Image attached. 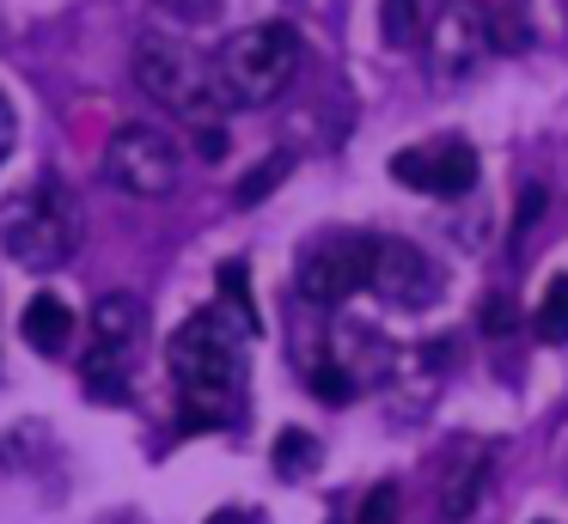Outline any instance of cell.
I'll return each instance as SVG.
<instances>
[{"instance_id":"obj_9","label":"cell","mask_w":568,"mask_h":524,"mask_svg":"<svg viewBox=\"0 0 568 524\" xmlns=\"http://www.w3.org/2000/svg\"><path fill=\"white\" fill-rule=\"evenodd\" d=\"M392 177L404 189H422V195H465L477 183V146L458 141V134H440V141H422V146H397L392 153Z\"/></svg>"},{"instance_id":"obj_12","label":"cell","mask_w":568,"mask_h":524,"mask_svg":"<svg viewBox=\"0 0 568 524\" xmlns=\"http://www.w3.org/2000/svg\"><path fill=\"white\" fill-rule=\"evenodd\" d=\"M483 470H489V458H458V463H453V475H446V494H440V518H446V524H458L470 506H477Z\"/></svg>"},{"instance_id":"obj_14","label":"cell","mask_w":568,"mask_h":524,"mask_svg":"<svg viewBox=\"0 0 568 524\" xmlns=\"http://www.w3.org/2000/svg\"><path fill=\"white\" fill-rule=\"evenodd\" d=\"M221 299H226V311L239 317V323H251V336L263 329V317H257V305H251V280H245V263H221Z\"/></svg>"},{"instance_id":"obj_23","label":"cell","mask_w":568,"mask_h":524,"mask_svg":"<svg viewBox=\"0 0 568 524\" xmlns=\"http://www.w3.org/2000/svg\"><path fill=\"white\" fill-rule=\"evenodd\" d=\"M209 524H251V512H239V506H226V512H214Z\"/></svg>"},{"instance_id":"obj_16","label":"cell","mask_w":568,"mask_h":524,"mask_svg":"<svg viewBox=\"0 0 568 524\" xmlns=\"http://www.w3.org/2000/svg\"><path fill=\"white\" fill-rule=\"evenodd\" d=\"M312 458H318V445H312V433H300V427H287V433L275 439V470L282 475H306Z\"/></svg>"},{"instance_id":"obj_13","label":"cell","mask_w":568,"mask_h":524,"mask_svg":"<svg viewBox=\"0 0 568 524\" xmlns=\"http://www.w3.org/2000/svg\"><path fill=\"white\" fill-rule=\"evenodd\" d=\"M531 329H538V341H550V348L568 341V275L544 280V299H538V311H531Z\"/></svg>"},{"instance_id":"obj_4","label":"cell","mask_w":568,"mask_h":524,"mask_svg":"<svg viewBox=\"0 0 568 524\" xmlns=\"http://www.w3.org/2000/svg\"><path fill=\"white\" fill-rule=\"evenodd\" d=\"M135 80L141 92L153 97V104L178 110V116L202 122V129H214V122L226 116V97L221 85H214V68H202L190 49H178L172 37H141L135 43Z\"/></svg>"},{"instance_id":"obj_3","label":"cell","mask_w":568,"mask_h":524,"mask_svg":"<svg viewBox=\"0 0 568 524\" xmlns=\"http://www.w3.org/2000/svg\"><path fill=\"white\" fill-rule=\"evenodd\" d=\"M0 250L19 268H38V275H50L74 256V214H68L55 183H31V189L0 202Z\"/></svg>"},{"instance_id":"obj_2","label":"cell","mask_w":568,"mask_h":524,"mask_svg":"<svg viewBox=\"0 0 568 524\" xmlns=\"http://www.w3.org/2000/svg\"><path fill=\"white\" fill-rule=\"evenodd\" d=\"M300 73V37L287 24H245L214 49V85L226 110H257L294 85Z\"/></svg>"},{"instance_id":"obj_22","label":"cell","mask_w":568,"mask_h":524,"mask_svg":"<svg viewBox=\"0 0 568 524\" xmlns=\"http://www.w3.org/2000/svg\"><path fill=\"white\" fill-rule=\"evenodd\" d=\"M165 7H184V19H209L214 0H165Z\"/></svg>"},{"instance_id":"obj_1","label":"cell","mask_w":568,"mask_h":524,"mask_svg":"<svg viewBox=\"0 0 568 524\" xmlns=\"http://www.w3.org/2000/svg\"><path fill=\"white\" fill-rule=\"evenodd\" d=\"M245 336H251V323H239L233 311H196L178 323L172 348H165V366H172V384L196 427L226 421L245 402V372H251Z\"/></svg>"},{"instance_id":"obj_20","label":"cell","mask_w":568,"mask_h":524,"mask_svg":"<svg viewBox=\"0 0 568 524\" xmlns=\"http://www.w3.org/2000/svg\"><path fill=\"white\" fill-rule=\"evenodd\" d=\"M13 134H19L13 104H7V92H0V165H7V153H13Z\"/></svg>"},{"instance_id":"obj_6","label":"cell","mask_w":568,"mask_h":524,"mask_svg":"<svg viewBox=\"0 0 568 524\" xmlns=\"http://www.w3.org/2000/svg\"><path fill=\"white\" fill-rule=\"evenodd\" d=\"M373 280V238L367 232H324L300 250V268H294V287L306 305H348L355 292H367Z\"/></svg>"},{"instance_id":"obj_7","label":"cell","mask_w":568,"mask_h":524,"mask_svg":"<svg viewBox=\"0 0 568 524\" xmlns=\"http://www.w3.org/2000/svg\"><path fill=\"white\" fill-rule=\"evenodd\" d=\"M526 43V31H501V19H495L483 0H453V7L434 19V31H428V55H434V68L453 80V73H470L489 49H519Z\"/></svg>"},{"instance_id":"obj_10","label":"cell","mask_w":568,"mask_h":524,"mask_svg":"<svg viewBox=\"0 0 568 524\" xmlns=\"http://www.w3.org/2000/svg\"><path fill=\"white\" fill-rule=\"evenodd\" d=\"M373 292H379L385 305H404V311H416V305H434L446 287V275L434 268L428 250H416V244L404 238H373Z\"/></svg>"},{"instance_id":"obj_21","label":"cell","mask_w":568,"mask_h":524,"mask_svg":"<svg viewBox=\"0 0 568 524\" xmlns=\"http://www.w3.org/2000/svg\"><path fill=\"white\" fill-rule=\"evenodd\" d=\"M538 207H544V189H538V183H531V189H526V202H519V219H514V226L526 232L531 219H538Z\"/></svg>"},{"instance_id":"obj_5","label":"cell","mask_w":568,"mask_h":524,"mask_svg":"<svg viewBox=\"0 0 568 524\" xmlns=\"http://www.w3.org/2000/svg\"><path fill=\"white\" fill-rule=\"evenodd\" d=\"M178 171H184V153H178V141L165 129H153V122H123V129L104 141V177L123 195L160 202V195L178 189Z\"/></svg>"},{"instance_id":"obj_19","label":"cell","mask_w":568,"mask_h":524,"mask_svg":"<svg viewBox=\"0 0 568 524\" xmlns=\"http://www.w3.org/2000/svg\"><path fill=\"white\" fill-rule=\"evenodd\" d=\"M514 323H519V317H514V305H507L501 292H495V299L483 305V329H489V336H507Z\"/></svg>"},{"instance_id":"obj_18","label":"cell","mask_w":568,"mask_h":524,"mask_svg":"<svg viewBox=\"0 0 568 524\" xmlns=\"http://www.w3.org/2000/svg\"><path fill=\"white\" fill-rule=\"evenodd\" d=\"M282 177H287V158H282V153H275V158H263V165L251 171L245 183H239V202H257V195L270 189V183H282Z\"/></svg>"},{"instance_id":"obj_8","label":"cell","mask_w":568,"mask_h":524,"mask_svg":"<svg viewBox=\"0 0 568 524\" xmlns=\"http://www.w3.org/2000/svg\"><path fill=\"white\" fill-rule=\"evenodd\" d=\"M141 329H148V311H141V299H129V292H104V299L92 305L87 384L99 390V397L129 390V348L141 341Z\"/></svg>"},{"instance_id":"obj_11","label":"cell","mask_w":568,"mask_h":524,"mask_svg":"<svg viewBox=\"0 0 568 524\" xmlns=\"http://www.w3.org/2000/svg\"><path fill=\"white\" fill-rule=\"evenodd\" d=\"M19 336H26L38 353L55 360V353H68V341H74V311H68L55 292H38V299L19 311Z\"/></svg>"},{"instance_id":"obj_17","label":"cell","mask_w":568,"mask_h":524,"mask_svg":"<svg viewBox=\"0 0 568 524\" xmlns=\"http://www.w3.org/2000/svg\"><path fill=\"white\" fill-rule=\"evenodd\" d=\"M355 524H397V482H379L361 494L355 506Z\"/></svg>"},{"instance_id":"obj_15","label":"cell","mask_w":568,"mask_h":524,"mask_svg":"<svg viewBox=\"0 0 568 524\" xmlns=\"http://www.w3.org/2000/svg\"><path fill=\"white\" fill-rule=\"evenodd\" d=\"M379 31H385V43L392 49H409L422 37V0H385V12H379Z\"/></svg>"}]
</instances>
